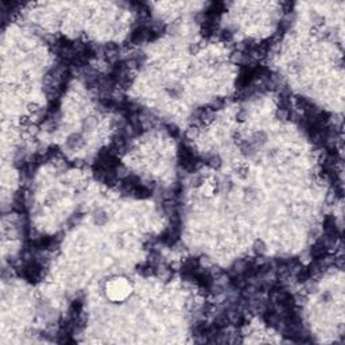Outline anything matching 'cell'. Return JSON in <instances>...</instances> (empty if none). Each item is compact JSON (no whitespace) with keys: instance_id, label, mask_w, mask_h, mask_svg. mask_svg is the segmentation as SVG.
I'll use <instances>...</instances> for the list:
<instances>
[{"instance_id":"5b68a950","label":"cell","mask_w":345,"mask_h":345,"mask_svg":"<svg viewBox=\"0 0 345 345\" xmlns=\"http://www.w3.org/2000/svg\"><path fill=\"white\" fill-rule=\"evenodd\" d=\"M166 128H167V132H169L170 135H174V136H175V135L178 134V128H177L175 126H172V124H169Z\"/></svg>"},{"instance_id":"277c9868","label":"cell","mask_w":345,"mask_h":345,"mask_svg":"<svg viewBox=\"0 0 345 345\" xmlns=\"http://www.w3.org/2000/svg\"><path fill=\"white\" fill-rule=\"evenodd\" d=\"M221 34V38L224 39V41H229V39H232V34L229 30H224V31L220 32Z\"/></svg>"},{"instance_id":"6da1fadb","label":"cell","mask_w":345,"mask_h":345,"mask_svg":"<svg viewBox=\"0 0 345 345\" xmlns=\"http://www.w3.org/2000/svg\"><path fill=\"white\" fill-rule=\"evenodd\" d=\"M42 267L38 263H29L23 267V271H22V276L26 279L30 283H34V282H38V279L41 278L42 274Z\"/></svg>"},{"instance_id":"7a4b0ae2","label":"cell","mask_w":345,"mask_h":345,"mask_svg":"<svg viewBox=\"0 0 345 345\" xmlns=\"http://www.w3.org/2000/svg\"><path fill=\"white\" fill-rule=\"evenodd\" d=\"M66 144H67V147H70V148H73V150L80 148L81 146H84V137L80 134H73L72 136H69Z\"/></svg>"},{"instance_id":"3957f363","label":"cell","mask_w":345,"mask_h":345,"mask_svg":"<svg viewBox=\"0 0 345 345\" xmlns=\"http://www.w3.org/2000/svg\"><path fill=\"white\" fill-rule=\"evenodd\" d=\"M254 248H255V251H256V252H263L264 248H266V246H264V243L262 241V240H257V241H255Z\"/></svg>"}]
</instances>
